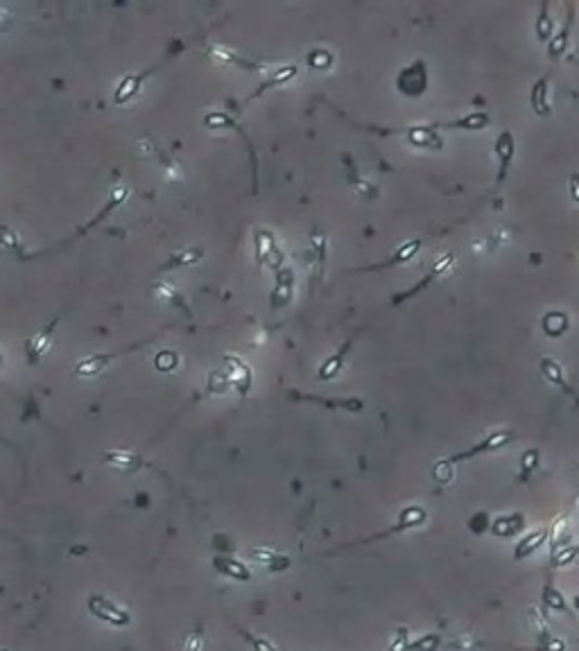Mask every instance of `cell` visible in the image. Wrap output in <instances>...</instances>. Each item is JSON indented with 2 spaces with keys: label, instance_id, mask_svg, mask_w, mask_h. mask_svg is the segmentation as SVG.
I'll return each instance as SVG.
<instances>
[{
  "label": "cell",
  "instance_id": "6da1fadb",
  "mask_svg": "<svg viewBox=\"0 0 579 651\" xmlns=\"http://www.w3.org/2000/svg\"><path fill=\"white\" fill-rule=\"evenodd\" d=\"M355 127L364 129V131H371V134H378V136L401 134V136L408 138L410 145H414V147H425V149H434V152L444 149V136L439 134L437 125H414V127H378V125L362 127V125H355Z\"/></svg>",
  "mask_w": 579,
  "mask_h": 651
},
{
  "label": "cell",
  "instance_id": "7a4b0ae2",
  "mask_svg": "<svg viewBox=\"0 0 579 651\" xmlns=\"http://www.w3.org/2000/svg\"><path fill=\"white\" fill-rule=\"evenodd\" d=\"M157 340V335H152V337H147L145 342H136V344H131V346H127V349H120V351H111V353H93V355H88V358H84V360H79L75 366H73V375L77 380H95V378H100L109 366H111V362H114L116 358H120V355H129V353H134L136 349H140L143 344H149V342H154Z\"/></svg>",
  "mask_w": 579,
  "mask_h": 651
},
{
  "label": "cell",
  "instance_id": "3957f363",
  "mask_svg": "<svg viewBox=\"0 0 579 651\" xmlns=\"http://www.w3.org/2000/svg\"><path fill=\"white\" fill-rule=\"evenodd\" d=\"M455 264H457V256H455V253H453V251H451V253H444V256L432 264L430 271L425 274V276H423L421 281H416L410 290L394 294V297H392V305H401L403 301H410V299H414V297H419V294H421L423 290H428L432 283L441 281L444 276H448V274L455 269Z\"/></svg>",
  "mask_w": 579,
  "mask_h": 651
},
{
  "label": "cell",
  "instance_id": "277c9868",
  "mask_svg": "<svg viewBox=\"0 0 579 651\" xmlns=\"http://www.w3.org/2000/svg\"><path fill=\"white\" fill-rule=\"evenodd\" d=\"M396 88L405 98H421L428 90V64L423 59H414L410 66L401 68L396 75Z\"/></svg>",
  "mask_w": 579,
  "mask_h": 651
},
{
  "label": "cell",
  "instance_id": "5b68a950",
  "mask_svg": "<svg viewBox=\"0 0 579 651\" xmlns=\"http://www.w3.org/2000/svg\"><path fill=\"white\" fill-rule=\"evenodd\" d=\"M86 608H88L91 615L100 619V622H107V624H111V626L123 629V626H129V624H131L129 610H125L123 606H118L116 602H111V599L105 597V595H98V593H95V595H88Z\"/></svg>",
  "mask_w": 579,
  "mask_h": 651
},
{
  "label": "cell",
  "instance_id": "8992f818",
  "mask_svg": "<svg viewBox=\"0 0 579 651\" xmlns=\"http://www.w3.org/2000/svg\"><path fill=\"white\" fill-rule=\"evenodd\" d=\"M59 319H62V314H57L55 319H50L41 330L32 337H27L25 344H23V351H25V360L29 366H36L46 358V353L53 349L55 344V333H57V326H59Z\"/></svg>",
  "mask_w": 579,
  "mask_h": 651
},
{
  "label": "cell",
  "instance_id": "52a82bcc",
  "mask_svg": "<svg viewBox=\"0 0 579 651\" xmlns=\"http://www.w3.org/2000/svg\"><path fill=\"white\" fill-rule=\"evenodd\" d=\"M161 66H164V61H159V64H154L152 68L138 70V73H127L123 79L118 81V86L114 90V102H116V105L123 107V105H129L131 100H136L140 95V90H143V84L157 73Z\"/></svg>",
  "mask_w": 579,
  "mask_h": 651
},
{
  "label": "cell",
  "instance_id": "ba28073f",
  "mask_svg": "<svg viewBox=\"0 0 579 651\" xmlns=\"http://www.w3.org/2000/svg\"><path fill=\"white\" fill-rule=\"evenodd\" d=\"M425 244V238L423 236H416L408 242H403L399 249H396L387 260L382 262H373V264H367V267H355V269H349V271H355V274H362V271H380V269H394V267H401V264H408L416 253L423 249Z\"/></svg>",
  "mask_w": 579,
  "mask_h": 651
},
{
  "label": "cell",
  "instance_id": "9c48e42d",
  "mask_svg": "<svg viewBox=\"0 0 579 651\" xmlns=\"http://www.w3.org/2000/svg\"><path fill=\"white\" fill-rule=\"evenodd\" d=\"M253 244H256V260L258 264H265V267L279 271L283 264V251L277 247V240H274L272 231L267 229H256L253 231Z\"/></svg>",
  "mask_w": 579,
  "mask_h": 651
},
{
  "label": "cell",
  "instance_id": "30bf717a",
  "mask_svg": "<svg viewBox=\"0 0 579 651\" xmlns=\"http://www.w3.org/2000/svg\"><path fill=\"white\" fill-rule=\"evenodd\" d=\"M493 154L498 159V175H495V183L503 186L507 179V172H510L512 163L516 159V136L510 129H505L498 134L495 142H493Z\"/></svg>",
  "mask_w": 579,
  "mask_h": 651
},
{
  "label": "cell",
  "instance_id": "8fae6325",
  "mask_svg": "<svg viewBox=\"0 0 579 651\" xmlns=\"http://www.w3.org/2000/svg\"><path fill=\"white\" fill-rule=\"evenodd\" d=\"M512 439H514V434H512V432H491V434H486L480 443L471 445L469 450H464V452H460V455H453V457H448V462H451V464H460V462H469V459H473V457H477V455L495 452V450H500V448H505V445L510 443Z\"/></svg>",
  "mask_w": 579,
  "mask_h": 651
},
{
  "label": "cell",
  "instance_id": "7c38bea8",
  "mask_svg": "<svg viewBox=\"0 0 579 651\" xmlns=\"http://www.w3.org/2000/svg\"><path fill=\"white\" fill-rule=\"evenodd\" d=\"M288 396L290 401H297V403H317V405H324L328 407V410H344V412H360L364 403L362 398H326V396H310V394H303V391H297V389H288Z\"/></svg>",
  "mask_w": 579,
  "mask_h": 651
},
{
  "label": "cell",
  "instance_id": "4fadbf2b",
  "mask_svg": "<svg viewBox=\"0 0 579 651\" xmlns=\"http://www.w3.org/2000/svg\"><path fill=\"white\" fill-rule=\"evenodd\" d=\"M425 521H428V514H425L421 506H408V509H403V511H401L399 523H396L392 529H385V532H380V534H373V536H369V538H364L362 543L382 541V538L394 536V534H399V532H405V529H410V527H419V525H423Z\"/></svg>",
  "mask_w": 579,
  "mask_h": 651
},
{
  "label": "cell",
  "instance_id": "5bb4252c",
  "mask_svg": "<svg viewBox=\"0 0 579 651\" xmlns=\"http://www.w3.org/2000/svg\"><path fill=\"white\" fill-rule=\"evenodd\" d=\"M225 362H227L225 375H227L229 384L236 387V391L242 396V398H245V396L249 394V389H251V382H253L251 369L240 358H236V355H225Z\"/></svg>",
  "mask_w": 579,
  "mask_h": 651
},
{
  "label": "cell",
  "instance_id": "9a60e30c",
  "mask_svg": "<svg viewBox=\"0 0 579 651\" xmlns=\"http://www.w3.org/2000/svg\"><path fill=\"white\" fill-rule=\"evenodd\" d=\"M127 197H129V188L125 186V183H116V186L111 188V192H109V199H107V203H105V208L100 210L98 215L86 224V227L79 229V231L75 233V238H82L84 233H88L91 229H95L100 222H105V220H107V215H111V213H114L118 206H123ZM75 238H73V240H75ZM73 240H70V242H73ZM70 242H68V244H70Z\"/></svg>",
  "mask_w": 579,
  "mask_h": 651
},
{
  "label": "cell",
  "instance_id": "2e32d148",
  "mask_svg": "<svg viewBox=\"0 0 579 651\" xmlns=\"http://www.w3.org/2000/svg\"><path fill=\"white\" fill-rule=\"evenodd\" d=\"M152 297H154L161 305H166V308H177V310H184L186 317H190V308L184 299V294L181 290H177L175 285L168 283V281H159L149 288Z\"/></svg>",
  "mask_w": 579,
  "mask_h": 651
},
{
  "label": "cell",
  "instance_id": "e0dca14e",
  "mask_svg": "<svg viewBox=\"0 0 579 651\" xmlns=\"http://www.w3.org/2000/svg\"><path fill=\"white\" fill-rule=\"evenodd\" d=\"M0 251L7 253V256H12L16 260H34L36 256L34 253H29L25 247H23V240H21V233L16 229L7 227V224H0Z\"/></svg>",
  "mask_w": 579,
  "mask_h": 651
},
{
  "label": "cell",
  "instance_id": "ac0fdd59",
  "mask_svg": "<svg viewBox=\"0 0 579 651\" xmlns=\"http://www.w3.org/2000/svg\"><path fill=\"white\" fill-rule=\"evenodd\" d=\"M541 373H543V378L550 382L552 387H557V389H561L566 396H571V401L579 407V394L573 389L571 384L566 382V378H564V369H561V364H559L554 358H541Z\"/></svg>",
  "mask_w": 579,
  "mask_h": 651
},
{
  "label": "cell",
  "instance_id": "d6986e66",
  "mask_svg": "<svg viewBox=\"0 0 579 651\" xmlns=\"http://www.w3.org/2000/svg\"><path fill=\"white\" fill-rule=\"evenodd\" d=\"M102 459L118 473H136L145 466V459L134 450H109L105 452Z\"/></svg>",
  "mask_w": 579,
  "mask_h": 651
},
{
  "label": "cell",
  "instance_id": "ffe728a7",
  "mask_svg": "<svg viewBox=\"0 0 579 651\" xmlns=\"http://www.w3.org/2000/svg\"><path fill=\"white\" fill-rule=\"evenodd\" d=\"M353 344H355V335H351V337H349L347 342H344L326 362H321V366L317 369V380H319V382L333 380L335 375H338V373L342 371L344 360H347V355H349V351L353 349Z\"/></svg>",
  "mask_w": 579,
  "mask_h": 651
},
{
  "label": "cell",
  "instance_id": "44dd1931",
  "mask_svg": "<svg viewBox=\"0 0 579 651\" xmlns=\"http://www.w3.org/2000/svg\"><path fill=\"white\" fill-rule=\"evenodd\" d=\"M530 107L536 116L541 118H550L552 116V105H550V79L547 77H538L532 90H530Z\"/></svg>",
  "mask_w": 579,
  "mask_h": 651
},
{
  "label": "cell",
  "instance_id": "7402d4cb",
  "mask_svg": "<svg viewBox=\"0 0 579 651\" xmlns=\"http://www.w3.org/2000/svg\"><path fill=\"white\" fill-rule=\"evenodd\" d=\"M299 75V66H294V64H288V66H281L277 73H272L267 79H262L260 84L256 86V90L245 100L247 105L249 102H253V100H258L262 93H267V90H272V88H279V86H283V84H288L290 79H294Z\"/></svg>",
  "mask_w": 579,
  "mask_h": 651
},
{
  "label": "cell",
  "instance_id": "603a6c76",
  "mask_svg": "<svg viewBox=\"0 0 579 651\" xmlns=\"http://www.w3.org/2000/svg\"><path fill=\"white\" fill-rule=\"evenodd\" d=\"M344 161V170H347V179H349V186L353 188V192L362 199H378V188L373 186L371 181H364L360 175H358V168H355V161L344 154L342 156Z\"/></svg>",
  "mask_w": 579,
  "mask_h": 651
},
{
  "label": "cell",
  "instance_id": "cb8c5ba5",
  "mask_svg": "<svg viewBox=\"0 0 579 651\" xmlns=\"http://www.w3.org/2000/svg\"><path fill=\"white\" fill-rule=\"evenodd\" d=\"M204 256H206V251L201 247H188V249H181V251H172L168 256V260L164 264H159L157 271H172V269L190 267V264H197Z\"/></svg>",
  "mask_w": 579,
  "mask_h": 651
},
{
  "label": "cell",
  "instance_id": "d4e9b609",
  "mask_svg": "<svg viewBox=\"0 0 579 651\" xmlns=\"http://www.w3.org/2000/svg\"><path fill=\"white\" fill-rule=\"evenodd\" d=\"M489 114L486 111H473V114L464 116V118H457V120H451V122H434L437 129H462V131H482L489 127Z\"/></svg>",
  "mask_w": 579,
  "mask_h": 651
},
{
  "label": "cell",
  "instance_id": "484cf974",
  "mask_svg": "<svg viewBox=\"0 0 579 651\" xmlns=\"http://www.w3.org/2000/svg\"><path fill=\"white\" fill-rule=\"evenodd\" d=\"M247 556L253 558L258 565L272 570V572H279V570H286L290 565V558L286 554L274 552V549H269V547H253L247 552Z\"/></svg>",
  "mask_w": 579,
  "mask_h": 651
},
{
  "label": "cell",
  "instance_id": "4316f807",
  "mask_svg": "<svg viewBox=\"0 0 579 651\" xmlns=\"http://www.w3.org/2000/svg\"><path fill=\"white\" fill-rule=\"evenodd\" d=\"M292 285H294V274L292 269H279L277 271V288L272 292V308H286L292 299Z\"/></svg>",
  "mask_w": 579,
  "mask_h": 651
},
{
  "label": "cell",
  "instance_id": "83f0119b",
  "mask_svg": "<svg viewBox=\"0 0 579 651\" xmlns=\"http://www.w3.org/2000/svg\"><path fill=\"white\" fill-rule=\"evenodd\" d=\"M541 328L547 337H552V340L564 337V335L568 333V328H571V317H568L564 310H550V312L543 314Z\"/></svg>",
  "mask_w": 579,
  "mask_h": 651
},
{
  "label": "cell",
  "instance_id": "f1b7e54d",
  "mask_svg": "<svg viewBox=\"0 0 579 651\" xmlns=\"http://www.w3.org/2000/svg\"><path fill=\"white\" fill-rule=\"evenodd\" d=\"M213 568H215L220 575H225L229 579H236V582H249L251 579V570L242 561H236V558L215 556L213 558Z\"/></svg>",
  "mask_w": 579,
  "mask_h": 651
},
{
  "label": "cell",
  "instance_id": "f546056e",
  "mask_svg": "<svg viewBox=\"0 0 579 651\" xmlns=\"http://www.w3.org/2000/svg\"><path fill=\"white\" fill-rule=\"evenodd\" d=\"M573 23H575V9L571 7V12H568V16H566L564 27L559 29V34L552 36V41L547 43V57H550V59H559L561 55H566L568 43H571V29H573Z\"/></svg>",
  "mask_w": 579,
  "mask_h": 651
},
{
  "label": "cell",
  "instance_id": "4dcf8cb0",
  "mask_svg": "<svg viewBox=\"0 0 579 651\" xmlns=\"http://www.w3.org/2000/svg\"><path fill=\"white\" fill-rule=\"evenodd\" d=\"M525 518L523 514H507V516H498L491 523V532L500 538H512L523 529Z\"/></svg>",
  "mask_w": 579,
  "mask_h": 651
},
{
  "label": "cell",
  "instance_id": "1f68e13d",
  "mask_svg": "<svg viewBox=\"0 0 579 651\" xmlns=\"http://www.w3.org/2000/svg\"><path fill=\"white\" fill-rule=\"evenodd\" d=\"M547 534H550V529L543 527V529H538V532H534V534H530V536H525L523 541L516 545V549H514V558H516V561H523V558H527L530 554H534L536 549L545 543Z\"/></svg>",
  "mask_w": 579,
  "mask_h": 651
},
{
  "label": "cell",
  "instance_id": "d6a6232c",
  "mask_svg": "<svg viewBox=\"0 0 579 651\" xmlns=\"http://www.w3.org/2000/svg\"><path fill=\"white\" fill-rule=\"evenodd\" d=\"M547 9H550V5L547 3H543L541 5V9H538V18L534 20V32H536V36H538V41H547L552 36V18L547 16Z\"/></svg>",
  "mask_w": 579,
  "mask_h": 651
},
{
  "label": "cell",
  "instance_id": "836d02e7",
  "mask_svg": "<svg viewBox=\"0 0 579 651\" xmlns=\"http://www.w3.org/2000/svg\"><path fill=\"white\" fill-rule=\"evenodd\" d=\"M179 362H181V358H179V353H177V351H172V349H164L161 353H157V358H154V369H157V371H164V373H168V371H175L177 366H179Z\"/></svg>",
  "mask_w": 579,
  "mask_h": 651
},
{
  "label": "cell",
  "instance_id": "e575fe53",
  "mask_svg": "<svg viewBox=\"0 0 579 651\" xmlns=\"http://www.w3.org/2000/svg\"><path fill=\"white\" fill-rule=\"evenodd\" d=\"M306 64L312 70H328L333 66V55L328 53V50H321V48L310 50V53L306 55Z\"/></svg>",
  "mask_w": 579,
  "mask_h": 651
},
{
  "label": "cell",
  "instance_id": "d590c367",
  "mask_svg": "<svg viewBox=\"0 0 579 651\" xmlns=\"http://www.w3.org/2000/svg\"><path fill=\"white\" fill-rule=\"evenodd\" d=\"M455 464H451L448 462V457H444V459H439L434 466H432V477L439 484H448L451 480H453V475H455V468H453Z\"/></svg>",
  "mask_w": 579,
  "mask_h": 651
},
{
  "label": "cell",
  "instance_id": "8d00e7d4",
  "mask_svg": "<svg viewBox=\"0 0 579 651\" xmlns=\"http://www.w3.org/2000/svg\"><path fill=\"white\" fill-rule=\"evenodd\" d=\"M543 602H545V606H550L552 610H566V599H564L561 593H559V590L552 588V586H545V588H543Z\"/></svg>",
  "mask_w": 579,
  "mask_h": 651
},
{
  "label": "cell",
  "instance_id": "74e56055",
  "mask_svg": "<svg viewBox=\"0 0 579 651\" xmlns=\"http://www.w3.org/2000/svg\"><path fill=\"white\" fill-rule=\"evenodd\" d=\"M238 631H240V636L247 640L249 647H251L253 651H279L277 647H274V645L269 643V640L253 636V633H249V631H245V629H238Z\"/></svg>",
  "mask_w": 579,
  "mask_h": 651
},
{
  "label": "cell",
  "instance_id": "f35d334b",
  "mask_svg": "<svg viewBox=\"0 0 579 651\" xmlns=\"http://www.w3.org/2000/svg\"><path fill=\"white\" fill-rule=\"evenodd\" d=\"M439 645H441L439 636H428V638L416 640V643L408 651H437V649H439Z\"/></svg>",
  "mask_w": 579,
  "mask_h": 651
},
{
  "label": "cell",
  "instance_id": "ab89813d",
  "mask_svg": "<svg viewBox=\"0 0 579 651\" xmlns=\"http://www.w3.org/2000/svg\"><path fill=\"white\" fill-rule=\"evenodd\" d=\"M204 649V638L201 633H190L184 643V651H201Z\"/></svg>",
  "mask_w": 579,
  "mask_h": 651
},
{
  "label": "cell",
  "instance_id": "60d3db41",
  "mask_svg": "<svg viewBox=\"0 0 579 651\" xmlns=\"http://www.w3.org/2000/svg\"><path fill=\"white\" fill-rule=\"evenodd\" d=\"M536 462H538V450H525V455H523V471L532 473L534 468H536Z\"/></svg>",
  "mask_w": 579,
  "mask_h": 651
},
{
  "label": "cell",
  "instance_id": "b9f144b4",
  "mask_svg": "<svg viewBox=\"0 0 579 651\" xmlns=\"http://www.w3.org/2000/svg\"><path fill=\"white\" fill-rule=\"evenodd\" d=\"M568 188H571V197L579 203V175L568 179Z\"/></svg>",
  "mask_w": 579,
  "mask_h": 651
},
{
  "label": "cell",
  "instance_id": "7bdbcfd3",
  "mask_svg": "<svg viewBox=\"0 0 579 651\" xmlns=\"http://www.w3.org/2000/svg\"><path fill=\"white\" fill-rule=\"evenodd\" d=\"M573 606H575V608H577V610H579V595H577V597H575V599H573Z\"/></svg>",
  "mask_w": 579,
  "mask_h": 651
},
{
  "label": "cell",
  "instance_id": "ee69618b",
  "mask_svg": "<svg viewBox=\"0 0 579 651\" xmlns=\"http://www.w3.org/2000/svg\"><path fill=\"white\" fill-rule=\"evenodd\" d=\"M0 366H3V355H0Z\"/></svg>",
  "mask_w": 579,
  "mask_h": 651
},
{
  "label": "cell",
  "instance_id": "f6af8a7d",
  "mask_svg": "<svg viewBox=\"0 0 579 651\" xmlns=\"http://www.w3.org/2000/svg\"><path fill=\"white\" fill-rule=\"evenodd\" d=\"M0 651H9V649H5V647H3V649H0Z\"/></svg>",
  "mask_w": 579,
  "mask_h": 651
}]
</instances>
